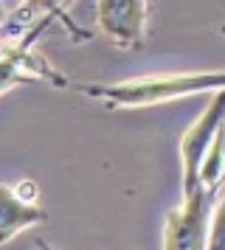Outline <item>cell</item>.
<instances>
[{
    "instance_id": "cell-2",
    "label": "cell",
    "mask_w": 225,
    "mask_h": 250,
    "mask_svg": "<svg viewBox=\"0 0 225 250\" xmlns=\"http://www.w3.org/2000/svg\"><path fill=\"white\" fill-rule=\"evenodd\" d=\"M217 197L205 191L183 194V203L163 219V250H205L208 248V216Z\"/></svg>"
},
{
    "instance_id": "cell-13",
    "label": "cell",
    "mask_w": 225,
    "mask_h": 250,
    "mask_svg": "<svg viewBox=\"0 0 225 250\" xmlns=\"http://www.w3.org/2000/svg\"><path fill=\"white\" fill-rule=\"evenodd\" d=\"M34 250H43V245H37V248H34Z\"/></svg>"
},
{
    "instance_id": "cell-5",
    "label": "cell",
    "mask_w": 225,
    "mask_h": 250,
    "mask_svg": "<svg viewBox=\"0 0 225 250\" xmlns=\"http://www.w3.org/2000/svg\"><path fill=\"white\" fill-rule=\"evenodd\" d=\"M28 82H45L51 87L70 90V79L65 73H59L34 48L31 40H22L20 45H14L0 57V96L9 93L11 87H17V84H28Z\"/></svg>"
},
{
    "instance_id": "cell-10",
    "label": "cell",
    "mask_w": 225,
    "mask_h": 250,
    "mask_svg": "<svg viewBox=\"0 0 225 250\" xmlns=\"http://www.w3.org/2000/svg\"><path fill=\"white\" fill-rule=\"evenodd\" d=\"M11 42H6V40H3V37H0V57H3V54H6V51H11Z\"/></svg>"
},
{
    "instance_id": "cell-1",
    "label": "cell",
    "mask_w": 225,
    "mask_h": 250,
    "mask_svg": "<svg viewBox=\"0 0 225 250\" xmlns=\"http://www.w3.org/2000/svg\"><path fill=\"white\" fill-rule=\"evenodd\" d=\"M70 90L107 104L110 110H138L155 104L205 96L225 90V70H186V73H152L127 82H70Z\"/></svg>"
},
{
    "instance_id": "cell-9",
    "label": "cell",
    "mask_w": 225,
    "mask_h": 250,
    "mask_svg": "<svg viewBox=\"0 0 225 250\" xmlns=\"http://www.w3.org/2000/svg\"><path fill=\"white\" fill-rule=\"evenodd\" d=\"M6 17H9V9H6V3H0V28L6 23Z\"/></svg>"
},
{
    "instance_id": "cell-8",
    "label": "cell",
    "mask_w": 225,
    "mask_h": 250,
    "mask_svg": "<svg viewBox=\"0 0 225 250\" xmlns=\"http://www.w3.org/2000/svg\"><path fill=\"white\" fill-rule=\"evenodd\" d=\"M205 250H225V186L220 188L208 216V248Z\"/></svg>"
},
{
    "instance_id": "cell-4",
    "label": "cell",
    "mask_w": 225,
    "mask_h": 250,
    "mask_svg": "<svg viewBox=\"0 0 225 250\" xmlns=\"http://www.w3.org/2000/svg\"><path fill=\"white\" fill-rule=\"evenodd\" d=\"M225 124V90L214 93L211 102L205 104L200 118L183 132L180 138V169H183V194H191L197 186V171L211 146L217 129Z\"/></svg>"
},
{
    "instance_id": "cell-11",
    "label": "cell",
    "mask_w": 225,
    "mask_h": 250,
    "mask_svg": "<svg viewBox=\"0 0 225 250\" xmlns=\"http://www.w3.org/2000/svg\"><path fill=\"white\" fill-rule=\"evenodd\" d=\"M43 245V250H56V248H51V245H45V242H40Z\"/></svg>"
},
{
    "instance_id": "cell-3",
    "label": "cell",
    "mask_w": 225,
    "mask_h": 250,
    "mask_svg": "<svg viewBox=\"0 0 225 250\" xmlns=\"http://www.w3.org/2000/svg\"><path fill=\"white\" fill-rule=\"evenodd\" d=\"M149 3L146 0H99L96 3V25L115 48L135 51L146 40Z\"/></svg>"
},
{
    "instance_id": "cell-6",
    "label": "cell",
    "mask_w": 225,
    "mask_h": 250,
    "mask_svg": "<svg viewBox=\"0 0 225 250\" xmlns=\"http://www.w3.org/2000/svg\"><path fill=\"white\" fill-rule=\"evenodd\" d=\"M48 214L40 203L25 200L14 186H3L0 183V248L9 245L11 239H17L22 230L34 225H43Z\"/></svg>"
},
{
    "instance_id": "cell-12",
    "label": "cell",
    "mask_w": 225,
    "mask_h": 250,
    "mask_svg": "<svg viewBox=\"0 0 225 250\" xmlns=\"http://www.w3.org/2000/svg\"><path fill=\"white\" fill-rule=\"evenodd\" d=\"M220 34H223V37H225V25H220Z\"/></svg>"
},
{
    "instance_id": "cell-7",
    "label": "cell",
    "mask_w": 225,
    "mask_h": 250,
    "mask_svg": "<svg viewBox=\"0 0 225 250\" xmlns=\"http://www.w3.org/2000/svg\"><path fill=\"white\" fill-rule=\"evenodd\" d=\"M223 186H225V124L217 129L211 146H208L205 158H202L200 171H197V186H194V191L200 188V191L217 197Z\"/></svg>"
}]
</instances>
